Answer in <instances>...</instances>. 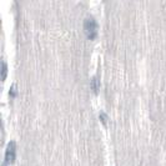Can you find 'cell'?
Listing matches in <instances>:
<instances>
[{
    "label": "cell",
    "instance_id": "cell-4",
    "mask_svg": "<svg viewBox=\"0 0 166 166\" xmlns=\"http://www.w3.org/2000/svg\"><path fill=\"white\" fill-rule=\"evenodd\" d=\"M91 89L94 91H97V90H99V80H97L96 76L91 78Z\"/></svg>",
    "mask_w": 166,
    "mask_h": 166
},
{
    "label": "cell",
    "instance_id": "cell-3",
    "mask_svg": "<svg viewBox=\"0 0 166 166\" xmlns=\"http://www.w3.org/2000/svg\"><path fill=\"white\" fill-rule=\"evenodd\" d=\"M6 74H8V64H6L5 60L1 61V79L4 80L6 78Z\"/></svg>",
    "mask_w": 166,
    "mask_h": 166
},
{
    "label": "cell",
    "instance_id": "cell-7",
    "mask_svg": "<svg viewBox=\"0 0 166 166\" xmlns=\"http://www.w3.org/2000/svg\"><path fill=\"white\" fill-rule=\"evenodd\" d=\"M1 166H6V162L4 161V162H3V165H1Z\"/></svg>",
    "mask_w": 166,
    "mask_h": 166
},
{
    "label": "cell",
    "instance_id": "cell-5",
    "mask_svg": "<svg viewBox=\"0 0 166 166\" xmlns=\"http://www.w3.org/2000/svg\"><path fill=\"white\" fill-rule=\"evenodd\" d=\"M100 117H101L103 121H106V120H107V116H106V114L104 113V111H101V113H100Z\"/></svg>",
    "mask_w": 166,
    "mask_h": 166
},
{
    "label": "cell",
    "instance_id": "cell-6",
    "mask_svg": "<svg viewBox=\"0 0 166 166\" xmlns=\"http://www.w3.org/2000/svg\"><path fill=\"white\" fill-rule=\"evenodd\" d=\"M10 94H11V95H15V85L11 86V89H10Z\"/></svg>",
    "mask_w": 166,
    "mask_h": 166
},
{
    "label": "cell",
    "instance_id": "cell-2",
    "mask_svg": "<svg viewBox=\"0 0 166 166\" xmlns=\"http://www.w3.org/2000/svg\"><path fill=\"white\" fill-rule=\"evenodd\" d=\"M15 153H16V145H15V141H10L6 146V150H5V159L6 161H14L15 159Z\"/></svg>",
    "mask_w": 166,
    "mask_h": 166
},
{
    "label": "cell",
    "instance_id": "cell-1",
    "mask_svg": "<svg viewBox=\"0 0 166 166\" xmlns=\"http://www.w3.org/2000/svg\"><path fill=\"white\" fill-rule=\"evenodd\" d=\"M84 29L89 38H95L97 34V23L95 18L91 15L86 16L84 19Z\"/></svg>",
    "mask_w": 166,
    "mask_h": 166
}]
</instances>
